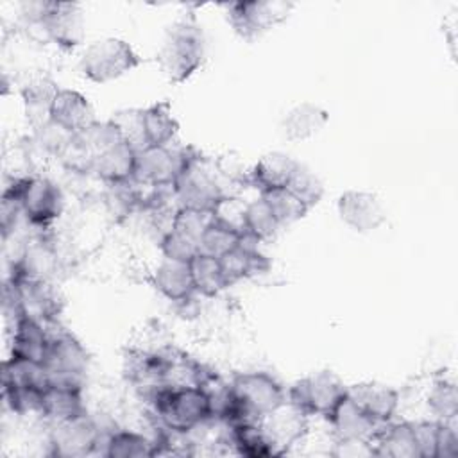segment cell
<instances>
[{"label": "cell", "mask_w": 458, "mask_h": 458, "mask_svg": "<svg viewBox=\"0 0 458 458\" xmlns=\"http://www.w3.org/2000/svg\"><path fill=\"white\" fill-rule=\"evenodd\" d=\"M141 123V150L150 147H163L175 141L179 132V122L174 116L168 100L154 102L140 109Z\"/></svg>", "instance_id": "obj_21"}, {"label": "cell", "mask_w": 458, "mask_h": 458, "mask_svg": "<svg viewBox=\"0 0 458 458\" xmlns=\"http://www.w3.org/2000/svg\"><path fill=\"white\" fill-rule=\"evenodd\" d=\"M59 84L48 75H30L20 88V95L27 114L36 120V125L48 120V109L59 91Z\"/></svg>", "instance_id": "obj_31"}, {"label": "cell", "mask_w": 458, "mask_h": 458, "mask_svg": "<svg viewBox=\"0 0 458 458\" xmlns=\"http://www.w3.org/2000/svg\"><path fill=\"white\" fill-rule=\"evenodd\" d=\"M286 401L281 381L267 370L238 372L229 381V404L222 422L236 424L242 420H261Z\"/></svg>", "instance_id": "obj_1"}, {"label": "cell", "mask_w": 458, "mask_h": 458, "mask_svg": "<svg viewBox=\"0 0 458 458\" xmlns=\"http://www.w3.org/2000/svg\"><path fill=\"white\" fill-rule=\"evenodd\" d=\"M18 199L23 220L38 229L52 225L64 209V195L61 188L45 175H18L4 188Z\"/></svg>", "instance_id": "obj_5"}, {"label": "cell", "mask_w": 458, "mask_h": 458, "mask_svg": "<svg viewBox=\"0 0 458 458\" xmlns=\"http://www.w3.org/2000/svg\"><path fill=\"white\" fill-rule=\"evenodd\" d=\"M43 365L50 376V383L82 385L89 367V354L73 333L54 329L50 331Z\"/></svg>", "instance_id": "obj_10"}, {"label": "cell", "mask_w": 458, "mask_h": 458, "mask_svg": "<svg viewBox=\"0 0 458 458\" xmlns=\"http://www.w3.org/2000/svg\"><path fill=\"white\" fill-rule=\"evenodd\" d=\"M11 326V354L43 361L50 340L48 326L23 313L13 318Z\"/></svg>", "instance_id": "obj_25"}, {"label": "cell", "mask_w": 458, "mask_h": 458, "mask_svg": "<svg viewBox=\"0 0 458 458\" xmlns=\"http://www.w3.org/2000/svg\"><path fill=\"white\" fill-rule=\"evenodd\" d=\"M177 206L216 213L225 199L233 197L216 170L215 159H208L200 150L186 165L172 186Z\"/></svg>", "instance_id": "obj_4"}, {"label": "cell", "mask_w": 458, "mask_h": 458, "mask_svg": "<svg viewBox=\"0 0 458 458\" xmlns=\"http://www.w3.org/2000/svg\"><path fill=\"white\" fill-rule=\"evenodd\" d=\"M338 218L360 234H369L386 222V209L377 193L369 190H345L336 199Z\"/></svg>", "instance_id": "obj_15"}, {"label": "cell", "mask_w": 458, "mask_h": 458, "mask_svg": "<svg viewBox=\"0 0 458 458\" xmlns=\"http://www.w3.org/2000/svg\"><path fill=\"white\" fill-rule=\"evenodd\" d=\"M148 399L159 426L168 431L190 435L213 420L209 394L204 386H161Z\"/></svg>", "instance_id": "obj_3"}, {"label": "cell", "mask_w": 458, "mask_h": 458, "mask_svg": "<svg viewBox=\"0 0 458 458\" xmlns=\"http://www.w3.org/2000/svg\"><path fill=\"white\" fill-rule=\"evenodd\" d=\"M281 229L279 220L274 211L267 204V200L259 195L258 199L243 204L242 209V231L245 236L256 240L258 243L270 240Z\"/></svg>", "instance_id": "obj_32"}, {"label": "cell", "mask_w": 458, "mask_h": 458, "mask_svg": "<svg viewBox=\"0 0 458 458\" xmlns=\"http://www.w3.org/2000/svg\"><path fill=\"white\" fill-rule=\"evenodd\" d=\"M347 399L372 422L383 426L394 420L399 408V392L381 381H361L347 385Z\"/></svg>", "instance_id": "obj_16"}, {"label": "cell", "mask_w": 458, "mask_h": 458, "mask_svg": "<svg viewBox=\"0 0 458 458\" xmlns=\"http://www.w3.org/2000/svg\"><path fill=\"white\" fill-rule=\"evenodd\" d=\"M152 286L172 302H188L195 292L190 263L163 258L152 272Z\"/></svg>", "instance_id": "obj_22"}, {"label": "cell", "mask_w": 458, "mask_h": 458, "mask_svg": "<svg viewBox=\"0 0 458 458\" xmlns=\"http://www.w3.org/2000/svg\"><path fill=\"white\" fill-rule=\"evenodd\" d=\"M308 422L310 417L286 399L281 406L265 415L259 420V426L267 437L272 454L283 456L304 440L310 428Z\"/></svg>", "instance_id": "obj_13"}, {"label": "cell", "mask_w": 458, "mask_h": 458, "mask_svg": "<svg viewBox=\"0 0 458 458\" xmlns=\"http://www.w3.org/2000/svg\"><path fill=\"white\" fill-rule=\"evenodd\" d=\"M138 150L125 140H116L93 156L89 174L109 186L123 184L134 179Z\"/></svg>", "instance_id": "obj_17"}, {"label": "cell", "mask_w": 458, "mask_h": 458, "mask_svg": "<svg viewBox=\"0 0 458 458\" xmlns=\"http://www.w3.org/2000/svg\"><path fill=\"white\" fill-rule=\"evenodd\" d=\"M426 404L435 420L456 422L458 419V390L456 383L447 377L433 381L426 395Z\"/></svg>", "instance_id": "obj_35"}, {"label": "cell", "mask_w": 458, "mask_h": 458, "mask_svg": "<svg viewBox=\"0 0 458 458\" xmlns=\"http://www.w3.org/2000/svg\"><path fill=\"white\" fill-rule=\"evenodd\" d=\"M213 215L215 213L177 206L175 211L172 213V220H170L168 227H174V229H177V231H181V233H184V234H188V236H191L199 242L200 234L204 233V229L209 224Z\"/></svg>", "instance_id": "obj_39"}, {"label": "cell", "mask_w": 458, "mask_h": 458, "mask_svg": "<svg viewBox=\"0 0 458 458\" xmlns=\"http://www.w3.org/2000/svg\"><path fill=\"white\" fill-rule=\"evenodd\" d=\"M190 267H191V276H193V284H195L197 295L215 297L229 286L218 258L199 252L190 261Z\"/></svg>", "instance_id": "obj_34"}, {"label": "cell", "mask_w": 458, "mask_h": 458, "mask_svg": "<svg viewBox=\"0 0 458 458\" xmlns=\"http://www.w3.org/2000/svg\"><path fill=\"white\" fill-rule=\"evenodd\" d=\"M20 301V310L23 315H29L47 326L54 324L63 310V301L59 292L45 277L13 274L9 279Z\"/></svg>", "instance_id": "obj_14"}, {"label": "cell", "mask_w": 458, "mask_h": 458, "mask_svg": "<svg viewBox=\"0 0 458 458\" xmlns=\"http://www.w3.org/2000/svg\"><path fill=\"white\" fill-rule=\"evenodd\" d=\"M333 428L336 442H354V444H370L376 437L377 426L367 415H363L347 397L336 408V411L327 419Z\"/></svg>", "instance_id": "obj_26"}, {"label": "cell", "mask_w": 458, "mask_h": 458, "mask_svg": "<svg viewBox=\"0 0 458 458\" xmlns=\"http://www.w3.org/2000/svg\"><path fill=\"white\" fill-rule=\"evenodd\" d=\"M197 152L195 147L179 145L175 141L163 147L143 148L138 152L134 181L154 190H168Z\"/></svg>", "instance_id": "obj_9"}, {"label": "cell", "mask_w": 458, "mask_h": 458, "mask_svg": "<svg viewBox=\"0 0 458 458\" xmlns=\"http://www.w3.org/2000/svg\"><path fill=\"white\" fill-rule=\"evenodd\" d=\"M297 199H301L308 209L315 208L324 197V182L320 177L304 163L299 161L288 186H286Z\"/></svg>", "instance_id": "obj_36"}, {"label": "cell", "mask_w": 458, "mask_h": 458, "mask_svg": "<svg viewBox=\"0 0 458 458\" xmlns=\"http://www.w3.org/2000/svg\"><path fill=\"white\" fill-rule=\"evenodd\" d=\"M225 279L229 286L242 279L254 277L258 274H263L268 268V259L265 254L259 252L258 242L243 234V242L240 247H236L227 256L220 258Z\"/></svg>", "instance_id": "obj_27"}, {"label": "cell", "mask_w": 458, "mask_h": 458, "mask_svg": "<svg viewBox=\"0 0 458 458\" xmlns=\"http://www.w3.org/2000/svg\"><path fill=\"white\" fill-rule=\"evenodd\" d=\"M243 242V231L215 213L206 225L204 233L199 238V249L200 254H208L213 258H224L229 252H233L236 247H240Z\"/></svg>", "instance_id": "obj_29"}, {"label": "cell", "mask_w": 458, "mask_h": 458, "mask_svg": "<svg viewBox=\"0 0 458 458\" xmlns=\"http://www.w3.org/2000/svg\"><path fill=\"white\" fill-rule=\"evenodd\" d=\"M229 444L238 454L250 458L274 456L267 442V437L259 426V420H242L229 424Z\"/></svg>", "instance_id": "obj_33"}, {"label": "cell", "mask_w": 458, "mask_h": 458, "mask_svg": "<svg viewBox=\"0 0 458 458\" xmlns=\"http://www.w3.org/2000/svg\"><path fill=\"white\" fill-rule=\"evenodd\" d=\"M48 120L72 136L97 122L95 109L88 97L70 88H61L57 91L48 109Z\"/></svg>", "instance_id": "obj_18"}, {"label": "cell", "mask_w": 458, "mask_h": 458, "mask_svg": "<svg viewBox=\"0 0 458 458\" xmlns=\"http://www.w3.org/2000/svg\"><path fill=\"white\" fill-rule=\"evenodd\" d=\"M102 440L104 437L100 435L97 422L86 411L75 419L52 424L48 447L52 456L84 458L100 453Z\"/></svg>", "instance_id": "obj_11"}, {"label": "cell", "mask_w": 458, "mask_h": 458, "mask_svg": "<svg viewBox=\"0 0 458 458\" xmlns=\"http://www.w3.org/2000/svg\"><path fill=\"white\" fill-rule=\"evenodd\" d=\"M222 7L234 34L250 43L281 25L290 16L293 4L279 0H236Z\"/></svg>", "instance_id": "obj_8"}, {"label": "cell", "mask_w": 458, "mask_h": 458, "mask_svg": "<svg viewBox=\"0 0 458 458\" xmlns=\"http://www.w3.org/2000/svg\"><path fill=\"white\" fill-rule=\"evenodd\" d=\"M141 63L132 45L122 38H102L89 43L81 59L82 75L97 84L116 81Z\"/></svg>", "instance_id": "obj_7"}, {"label": "cell", "mask_w": 458, "mask_h": 458, "mask_svg": "<svg viewBox=\"0 0 458 458\" xmlns=\"http://www.w3.org/2000/svg\"><path fill=\"white\" fill-rule=\"evenodd\" d=\"M206 59V36L193 16L175 20L163 34L157 63L172 84L188 81Z\"/></svg>", "instance_id": "obj_2"}, {"label": "cell", "mask_w": 458, "mask_h": 458, "mask_svg": "<svg viewBox=\"0 0 458 458\" xmlns=\"http://www.w3.org/2000/svg\"><path fill=\"white\" fill-rule=\"evenodd\" d=\"M347 397V385L333 370H313L299 377L288 390L286 399L310 419H329Z\"/></svg>", "instance_id": "obj_6"}, {"label": "cell", "mask_w": 458, "mask_h": 458, "mask_svg": "<svg viewBox=\"0 0 458 458\" xmlns=\"http://www.w3.org/2000/svg\"><path fill=\"white\" fill-rule=\"evenodd\" d=\"M374 456L420 458L415 420H390L383 424L370 442Z\"/></svg>", "instance_id": "obj_19"}, {"label": "cell", "mask_w": 458, "mask_h": 458, "mask_svg": "<svg viewBox=\"0 0 458 458\" xmlns=\"http://www.w3.org/2000/svg\"><path fill=\"white\" fill-rule=\"evenodd\" d=\"M299 161L286 152L272 150L263 154L249 170V184L259 193L286 188Z\"/></svg>", "instance_id": "obj_20"}, {"label": "cell", "mask_w": 458, "mask_h": 458, "mask_svg": "<svg viewBox=\"0 0 458 458\" xmlns=\"http://www.w3.org/2000/svg\"><path fill=\"white\" fill-rule=\"evenodd\" d=\"M48 385L50 376L43 361L9 354V358L2 363V388L45 392Z\"/></svg>", "instance_id": "obj_28"}, {"label": "cell", "mask_w": 458, "mask_h": 458, "mask_svg": "<svg viewBox=\"0 0 458 458\" xmlns=\"http://www.w3.org/2000/svg\"><path fill=\"white\" fill-rule=\"evenodd\" d=\"M86 413L82 399V385L50 383L43 392L41 417L50 424L64 422Z\"/></svg>", "instance_id": "obj_24"}, {"label": "cell", "mask_w": 458, "mask_h": 458, "mask_svg": "<svg viewBox=\"0 0 458 458\" xmlns=\"http://www.w3.org/2000/svg\"><path fill=\"white\" fill-rule=\"evenodd\" d=\"M39 27L43 29L45 36L61 50H75L82 45L86 34V16L82 4L45 0V11Z\"/></svg>", "instance_id": "obj_12"}, {"label": "cell", "mask_w": 458, "mask_h": 458, "mask_svg": "<svg viewBox=\"0 0 458 458\" xmlns=\"http://www.w3.org/2000/svg\"><path fill=\"white\" fill-rule=\"evenodd\" d=\"M327 111L310 100L292 106L281 118L279 129L288 141H306L315 138L327 123Z\"/></svg>", "instance_id": "obj_23"}, {"label": "cell", "mask_w": 458, "mask_h": 458, "mask_svg": "<svg viewBox=\"0 0 458 458\" xmlns=\"http://www.w3.org/2000/svg\"><path fill=\"white\" fill-rule=\"evenodd\" d=\"M259 195L267 200V204L274 211L276 218L279 220L281 227L304 218L306 213L310 211L306 208V204L301 199H297L288 188H281V190H274V191L259 193Z\"/></svg>", "instance_id": "obj_37"}, {"label": "cell", "mask_w": 458, "mask_h": 458, "mask_svg": "<svg viewBox=\"0 0 458 458\" xmlns=\"http://www.w3.org/2000/svg\"><path fill=\"white\" fill-rule=\"evenodd\" d=\"M100 454L107 458L156 456V440L132 429H116L104 437Z\"/></svg>", "instance_id": "obj_30"}, {"label": "cell", "mask_w": 458, "mask_h": 458, "mask_svg": "<svg viewBox=\"0 0 458 458\" xmlns=\"http://www.w3.org/2000/svg\"><path fill=\"white\" fill-rule=\"evenodd\" d=\"M458 456V426L456 422L438 420L435 458H454Z\"/></svg>", "instance_id": "obj_40"}, {"label": "cell", "mask_w": 458, "mask_h": 458, "mask_svg": "<svg viewBox=\"0 0 458 458\" xmlns=\"http://www.w3.org/2000/svg\"><path fill=\"white\" fill-rule=\"evenodd\" d=\"M159 250L163 258L175 259V261H184L190 263L199 252V242L174 227H168L159 240Z\"/></svg>", "instance_id": "obj_38"}]
</instances>
